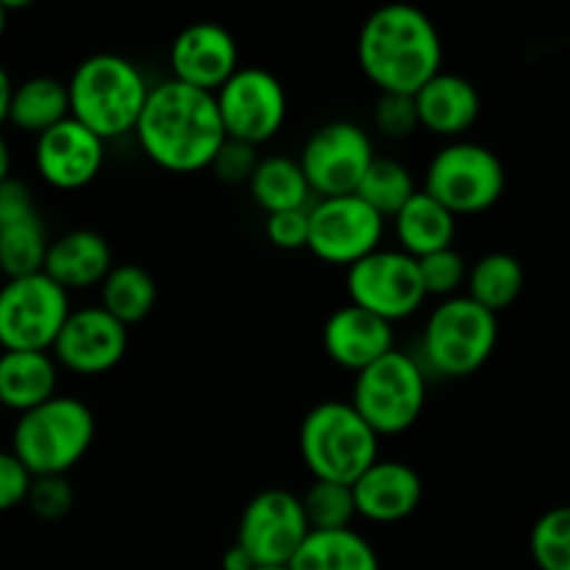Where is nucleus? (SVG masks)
Segmentation results:
<instances>
[{"label":"nucleus","instance_id":"1","mask_svg":"<svg viewBox=\"0 0 570 570\" xmlns=\"http://www.w3.org/2000/svg\"><path fill=\"white\" fill-rule=\"evenodd\" d=\"M134 137L156 167L176 176L209 170L226 142L215 95L173 78L150 87Z\"/></svg>","mask_w":570,"mask_h":570},{"label":"nucleus","instance_id":"2","mask_svg":"<svg viewBox=\"0 0 570 570\" xmlns=\"http://www.w3.org/2000/svg\"><path fill=\"white\" fill-rule=\"evenodd\" d=\"M443 59L438 22L410 3L371 11L356 37L360 70L379 95H417L443 70Z\"/></svg>","mask_w":570,"mask_h":570},{"label":"nucleus","instance_id":"3","mask_svg":"<svg viewBox=\"0 0 570 570\" xmlns=\"http://www.w3.org/2000/svg\"><path fill=\"white\" fill-rule=\"evenodd\" d=\"M148 95L145 72L120 53L87 56L67 81L70 117L106 145L134 134Z\"/></svg>","mask_w":570,"mask_h":570},{"label":"nucleus","instance_id":"4","mask_svg":"<svg viewBox=\"0 0 570 570\" xmlns=\"http://www.w3.org/2000/svg\"><path fill=\"white\" fill-rule=\"evenodd\" d=\"M95 443V415L76 395H53L17 415L11 454L37 476H67Z\"/></svg>","mask_w":570,"mask_h":570},{"label":"nucleus","instance_id":"5","mask_svg":"<svg viewBox=\"0 0 570 570\" xmlns=\"http://www.w3.org/2000/svg\"><path fill=\"white\" fill-rule=\"evenodd\" d=\"M499 343V315L468 295L438 301L426 315L415 360L434 379H468L488 365Z\"/></svg>","mask_w":570,"mask_h":570},{"label":"nucleus","instance_id":"6","mask_svg":"<svg viewBox=\"0 0 570 570\" xmlns=\"http://www.w3.org/2000/svg\"><path fill=\"white\" fill-rule=\"evenodd\" d=\"M379 434L348 401H321L304 415L298 451L312 479L354 484L379 460Z\"/></svg>","mask_w":570,"mask_h":570},{"label":"nucleus","instance_id":"7","mask_svg":"<svg viewBox=\"0 0 570 570\" xmlns=\"http://www.w3.org/2000/svg\"><path fill=\"white\" fill-rule=\"evenodd\" d=\"M429 399V376L406 351H390L356 373L351 401L356 415L382 438H399L421 421Z\"/></svg>","mask_w":570,"mask_h":570},{"label":"nucleus","instance_id":"8","mask_svg":"<svg viewBox=\"0 0 570 570\" xmlns=\"http://www.w3.org/2000/svg\"><path fill=\"white\" fill-rule=\"evenodd\" d=\"M421 189L454 217L484 215L507 189L504 161L488 145L454 139L434 150Z\"/></svg>","mask_w":570,"mask_h":570},{"label":"nucleus","instance_id":"9","mask_svg":"<svg viewBox=\"0 0 570 570\" xmlns=\"http://www.w3.org/2000/svg\"><path fill=\"white\" fill-rule=\"evenodd\" d=\"M70 295L42 271L0 284V351H50L67 315Z\"/></svg>","mask_w":570,"mask_h":570},{"label":"nucleus","instance_id":"10","mask_svg":"<svg viewBox=\"0 0 570 570\" xmlns=\"http://www.w3.org/2000/svg\"><path fill=\"white\" fill-rule=\"evenodd\" d=\"M215 104L226 139L250 145V148L271 142L289 115L287 89L282 78L256 65L239 67L217 89Z\"/></svg>","mask_w":570,"mask_h":570},{"label":"nucleus","instance_id":"11","mask_svg":"<svg viewBox=\"0 0 570 570\" xmlns=\"http://www.w3.org/2000/svg\"><path fill=\"white\" fill-rule=\"evenodd\" d=\"M348 304L382 317L390 326L410 321L426 304L417 259L399 248H379L345 271Z\"/></svg>","mask_w":570,"mask_h":570},{"label":"nucleus","instance_id":"12","mask_svg":"<svg viewBox=\"0 0 570 570\" xmlns=\"http://www.w3.org/2000/svg\"><path fill=\"white\" fill-rule=\"evenodd\" d=\"M373 159V137L351 120L323 122L309 134L298 154L312 198L317 200L354 195Z\"/></svg>","mask_w":570,"mask_h":570},{"label":"nucleus","instance_id":"13","mask_svg":"<svg viewBox=\"0 0 570 570\" xmlns=\"http://www.w3.org/2000/svg\"><path fill=\"white\" fill-rule=\"evenodd\" d=\"M387 220L356 195L321 198L309 204V243L306 248L334 267L356 265L382 248Z\"/></svg>","mask_w":570,"mask_h":570},{"label":"nucleus","instance_id":"14","mask_svg":"<svg viewBox=\"0 0 570 570\" xmlns=\"http://www.w3.org/2000/svg\"><path fill=\"white\" fill-rule=\"evenodd\" d=\"M309 534L301 495L271 488L245 504L237 523V546L256 566H289Z\"/></svg>","mask_w":570,"mask_h":570},{"label":"nucleus","instance_id":"15","mask_svg":"<svg viewBox=\"0 0 570 570\" xmlns=\"http://www.w3.org/2000/svg\"><path fill=\"white\" fill-rule=\"evenodd\" d=\"M126 354L128 328L98 304L72 309L50 348L59 371L76 373V376H104L115 371L126 360Z\"/></svg>","mask_w":570,"mask_h":570},{"label":"nucleus","instance_id":"16","mask_svg":"<svg viewBox=\"0 0 570 570\" xmlns=\"http://www.w3.org/2000/svg\"><path fill=\"white\" fill-rule=\"evenodd\" d=\"M104 165L106 142L72 117L33 139V170L59 193H78L89 187Z\"/></svg>","mask_w":570,"mask_h":570},{"label":"nucleus","instance_id":"17","mask_svg":"<svg viewBox=\"0 0 570 570\" xmlns=\"http://www.w3.org/2000/svg\"><path fill=\"white\" fill-rule=\"evenodd\" d=\"M50 234L31 187L11 176L0 187V273L6 278L42 271Z\"/></svg>","mask_w":570,"mask_h":570},{"label":"nucleus","instance_id":"18","mask_svg":"<svg viewBox=\"0 0 570 570\" xmlns=\"http://www.w3.org/2000/svg\"><path fill=\"white\" fill-rule=\"evenodd\" d=\"M170 78L215 95L239 70V45L220 22H193L170 45Z\"/></svg>","mask_w":570,"mask_h":570},{"label":"nucleus","instance_id":"19","mask_svg":"<svg viewBox=\"0 0 570 570\" xmlns=\"http://www.w3.org/2000/svg\"><path fill=\"white\" fill-rule=\"evenodd\" d=\"M356 518L379 527L401 523L417 512L423 501V479L417 468L379 456L354 484Z\"/></svg>","mask_w":570,"mask_h":570},{"label":"nucleus","instance_id":"20","mask_svg":"<svg viewBox=\"0 0 570 570\" xmlns=\"http://www.w3.org/2000/svg\"><path fill=\"white\" fill-rule=\"evenodd\" d=\"M321 340L328 362L356 376L395 351V326L360 306L345 304L326 317Z\"/></svg>","mask_w":570,"mask_h":570},{"label":"nucleus","instance_id":"21","mask_svg":"<svg viewBox=\"0 0 570 570\" xmlns=\"http://www.w3.org/2000/svg\"><path fill=\"white\" fill-rule=\"evenodd\" d=\"M111 267L115 256L109 239L92 228H72L61 237H53L42 262L45 276L59 284L67 295L98 289Z\"/></svg>","mask_w":570,"mask_h":570},{"label":"nucleus","instance_id":"22","mask_svg":"<svg viewBox=\"0 0 570 570\" xmlns=\"http://www.w3.org/2000/svg\"><path fill=\"white\" fill-rule=\"evenodd\" d=\"M415 109L423 131L454 142L476 126L482 115V95L460 72L440 70L432 81L417 89Z\"/></svg>","mask_w":570,"mask_h":570},{"label":"nucleus","instance_id":"23","mask_svg":"<svg viewBox=\"0 0 570 570\" xmlns=\"http://www.w3.org/2000/svg\"><path fill=\"white\" fill-rule=\"evenodd\" d=\"M59 395V365L50 351H0V404L6 412H31Z\"/></svg>","mask_w":570,"mask_h":570},{"label":"nucleus","instance_id":"24","mask_svg":"<svg viewBox=\"0 0 570 570\" xmlns=\"http://www.w3.org/2000/svg\"><path fill=\"white\" fill-rule=\"evenodd\" d=\"M395 248L404 250L412 259H423L429 254H438L443 248H454L456 239V217L445 206L429 198L423 189H417L404 209L393 217Z\"/></svg>","mask_w":570,"mask_h":570},{"label":"nucleus","instance_id":"25","mask_svg":"<svg viewBox=\"0 0 570 570\" xmlns=\"http://www.w3.org/2000/svg\"><path fill=\"white\" fill-rule=\"evenodd\" d=\"M289 570H382L379 551L356 529L337 532H309Z\"/></svg>","mask_w":570,"mask_h":570},{"label":"nucleus","instance_id":"26","mask_svg":"<svg viewBox=\"0 0 570 570\" xmlns=\"http://www.w3.org/2000/svg\"><path fill=\"white\" fill-rule=\"evenodd\" d=\"M67 117H70L67 81H59L53 76H31L26 81L14 83L6 122L14 126L17 131L31 134L37 139L39 134L50 131Z\"/></svg>","mask_w":570,"mask_h":570},{"label":"nucleus","instance_id":"27","mask_svg":"<svg viewBox=\"0 0 570 570\" xmlns=\"http://www.w3.org/2000/svg\"><path fill=\"white\" fill-rule=\"evenodd\" d=\"M248 193L250 200L265 215L309 209L312 200V189L306 184L298 159H289V156L282 154L259 159V165H256L254 176L248 181Z\"/></svg>","mask_w":570,"mask_h":570},{"label":"nucleus","instance_id":"28","mask_svg":"<svg viewBox=\"0 0 570 570\" xmlns=\"http://www.w3.org/2000/svg\"><path fill=\"white\" fill-rule=\"evenodd\" d=\"M98 295L100 309H106L117 323L131 328L137 323L148 321L150 312L156 309L159 287H156V278L142 265L122 262V265L111 267L109 276L100 282Z\"/></svg>","mask_w":570,"mask_h":570},{"label":"nucleus","instance_id":"29","mask_svg":"<svg viewBox=\"0 0 570 570\" xmlns=\"http://www.w3.org/2000/svg\"><path fill=\"white\" fill-rule=\"evenodd\" d=\"M523 284H527V273H523L521 259L507 254V250H493V254H484L482 259L468 267L465 295L493 315H499L521 298Z\"/></svg>","mask_w":570,"mask_h":570},{"label":"nucleus","instance_id":"30","mask_svg":"<svg viewBox=\"0 0 570 570\" xmlns=\"http://www.w3.org/2000/svg\"><path fill=\"white\" fill-rule=\"evenodd\" d=\"M417 181L412 176L410 167L399 159H390V156H376L373 165L367 167V173L362 176L360 187H356V198L365 200L373 212L387 220L395 217L406 206V200L417 193Z\"/></svg>","mask_w":570,"mask_h":570},{"label":"nucleus","instance_id":"31","mask_svg":"<svg viewBox=\"0 0 570 570\" xmlns=\"http://www.w3.org/2000/svg\"><path fill=\"white\" fill-rule=\"evenodd\" d=\"M309 532H337V529H354L356 504L351 484L321 482L312 479L306 493L301 495Z\"/></svg>","mask_w":570,"mask_h":570},{"label":"nucleus","instance_id":"32","mask_svg":"<svg viewBox=\"0 0 570 570\" xmlns=\"http://www.w3.org/2000/svg\"><path fill=\"white\" fill-rule=\"evenodd\" d=\"M529 551L540 570H570V504L554 507L534 521Z\"/></svg>","mask_w":570,"mask_h":570},{"label":"nucleus","instance_id":"33","mask_svg":"<svg viewBox=\"0 0 570 570\" xmlns=\"http://www.w3.org/2000/svg\"><path fill=\"white\" fill-rule=\"evenodd\" d=\"M468 262L465 256L456 248H443L438 254H429L423 259H417V273H421L423 289H426V298H454L462 295L460 289L468 282Z\"/></svg>","mask_w":570,"mask_h":570},{"label":"nucleus","instance_id":"34","mask_svg":"<svg viewBox=\"0 0 570 570\" xmlns=\"http://www.w3.org/2000/svg\"><path fill=\"white\" fill-rule=\"evenodd\" d=\"M373 128L379 137L390 142H404L415 137L421 122H417L415 95H379L376 109H373Z\"/></svg>","mask_w":570,"mask_h":570},{"label":"nucleus","instance_id":"35","mask_svg":"<svg viewBox=\"0 0 570 570\" xmlns=\"http://www.w3.org/2000/svg\"><path fill=\"white\" fill-rule=\"evenodd\" d=\"M26 504L33 512V518L56 523L70 515L76 495H72V484L67 482V476H37L28 490Z\"/></svg>","mask_w":570,"mask_h":570},{"label":"nucleus","instance_id":"36","mask_svg":"<svg viewBox=\"0 0 570 570\" xmlns=\"http://www.w3.org/2000/svg\"><path fill=\"white\" fill-rule=\"evenodd\" d=\"M256 165H259V156H256V148L243 142H234V139H226L223 148L217 150L215 161H212L209 170L220 178L228 187H239L245 184L248 187L250 176H254Z\"/></svg>","mask_w":570,"mask_h":570},{"label":"nucleus","instance_id":"37","mask_svg":"<svg viewBox=\"0 0 570 570\" xmlns=\"http://www.w3.org/2000/svg\"><path fill=\"white\" fill-rule=\"evenodd\" d=\"M265 237L278 250H304L309 243V209L267 215Z\"/></svg>","mask_w":570,"mask_h":570},{"label":"nucleus","instance_id":"38","mask_svg":"<svg viewBox=\"0 0 570 570\" xmlns=\"http://www.w3.org/2000/svg\"><path fill=\"white\" fill-rule=\"evenodd\" d=\"M31 482L33 476L26 471V465L11 451H0V512L26 504Z\"/></svg>","mask_w":570,"mask_h":570},{"label":"nucleus","instance_id":"39","mask_svg":"<svg viewBox=\"0 0 570 570\" xmlns=\"http://www.w3.org/2000/svg\"><path fill=\"white\" fill-rule=\"evenodd\" d=\"M220 568L223 570H256V562L250 560L248 551H243L237 543H234L232 549H228L226 554H223Z\"/></svg>","mask_w":570,"mask_h":570},{"label":"nucleus","instance_id":"40","mask_svg":"<svg viewBox=\"0 0 570 570\" xmlns=\"http://www.w3.org/2000/svg\"><path fill=\"white\" fill-rule=\"evenodd\" d=\"M11 92H14V81H11L9 70H6V67L0 65V126H3L6 117H9Z\"/></svg>","mask_w":570,"mask_h":570},{"label":"nucleus","instance_id":"41","mask_svg":"<svg viewBox=\"0 0 570 570\" xmlns=\"http://www.w3.org/2000/svg\"><path fill=\"white\" fill-rule=\"evenodd\" d=\"M11 178V145L9 139L0 134V187Z\"/></svg>","mask_w":570,"mask_h":570},{"label":"nucleus","instance_id":"42","mask_svg":"<svg viewBox=\"0 0 570 570\" xmlns=\"http://www.w3.org/2000/svg\"><path fill=\"white\" fill-rule=\"evenodd\" d=\"M6 26H9V14H6L3 3H0V39H3V33H6Z\"/></svg>","mask_w":570,"mask_h":570},{"label":"nucleus","instance_id":"43","mask_svg":"<svg viewBox=\"0 0 570 570\" xmlns=\"http://www.w3.org/2000/svg\"><path fill=\"white\" fill-rule=\"evenodd\" d=\"M256 570H289V566H256Z\"/></svg>","mask_w":570,"mask_h":570},{"label":"nucleus","instance_id":"44","mask_svg":"<svg viewBox=\"0 0 570 570\" xmlns=\"http://www.w3.org/2000/svg\"><path fill=\"white\" fill-rule=\"evenodd\" d=\"M3 412H6V410H3V404H0V415H3Z\"/></svg>","mask_w":570,"mask_h":570}]
</instances>
